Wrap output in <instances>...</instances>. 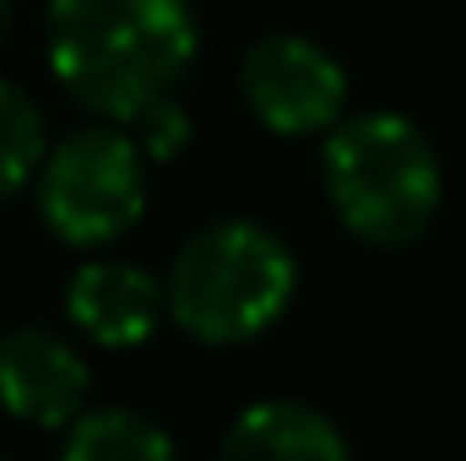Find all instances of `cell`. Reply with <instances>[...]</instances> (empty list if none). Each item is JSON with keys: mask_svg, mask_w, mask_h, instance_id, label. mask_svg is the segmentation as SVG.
<instances>
[{"mask_svg": "<svg viewBox=\"0 0 466 461\" xmlns=\"http://www.w3.org/2000/svg\"><path fill=\"white\" fill-rule=\"evenodd\" d=\"M190 0H49L44 55L55 82L87 115L130 125L152 104L174 98L196 66Z\"/></svg>", "mask_w": 466, "mask_h": 461, "instance_id": "cell-1", "label": "cell"}, {"mask_svg": "<svg viewBox=\"0 0 466 461\" xmlns=\"http://www.w3.org/2000/svg\"><path fill=\"white\" fill-rule=\"evenodd\" d=\"M320 185L337 223L374 250H401L423 239L445 201L434 141L396 109L337 119L326 130Z\"/></svg>", "mask_w": 466, "mask_h": 461, "instance_id": "cell-2", "label": "cell"}, {"mask_svg": "<svg viewBox=\"0 0 466 461\" xmlns=\"http://www.w3.org/2000/svg\"><path fill=\"white\" fill-rule=\"evenodd\" d=\"M293 288H299L293 250L266 223L223 218L179 244L163 277V304L190 343L238 347L288 315Z\"/></svg>", "mask_w": 466, "mask_h": 461, "instance_id": "cell-3", "label": "cell"}, {"mask_svg": "<svg viewBox=\"0 0 466 461\" xmlns=\"http://www.w3.org/2000/svg\"><path fill=\"white\" fill-rule=\"evenodd\" d=\"M38 218L71 250H104L147 212V158L125 125H82L38 163Z\"/></svg>", "mask_w": 466, "mask_h": 461, "instance_id": "cell-4", "label": "cell"}, {"mask_svg": "<svg viewBox=\"0 0 466 461\" xmlns=\"http://www.w3.org/2000/svg\"><path fill=\"white\" fill-rule=\"evenodd\" d=\"M238 98L271 136H315L348 109V71L304 33H266L238 60Z\"/></svg>", "mask_w": 466, "mask_h": 461, "instance_id": "cell-5", "label": "cell"}, {"mask_svg": "<svg viewBox=\"0 0 466 461\" xmlns=\"http://www.w3.org/2000/svg\"><path fill=\"white\" fill-rule=\"evenodd\" d=\"M93 369L82 347L49 326L0 332V407L33 429H71L87 413Z\"/></svg>", "mask_w": 466, "mask_h": 461, "instance_id": "cell-6", "label": "cell"}, {"mask_svg": "<svg viewBox=\"0 0 466 461\" xmlns=\"http://www.w3.org/2000/svg\"><path fill=\"white\" fill-rule=\"evenodd\" d=\"M163 282L119 255H93L66 282V321L98 347H141L163 326Z\"/></svg>", "mask_w": 466, "mask_h": 461, "instance_id": "cell-7", "label": "cell"}, {"mask_svg": "<svg viewBox=\"0 0 466 461\" xmlns=\"http://www.w3.org/2000/svg\"><path fill=\"white\" fill-rule=\"evenodd\" d=\"M218 461H352L342 429L293 396H271L244 407L223 435Z\"/></svg>", "mask_w": 466, "mask_h": 461, "instance_id": "cell-8", "label": "cell"}, {"mask_svg": "<svg viewBox=\"0 0 466 461\" xmlns=\"http://www.w3.org/2000/svg\"><path fill=\"white\" fill-rule=\"evenodd\" d=\"M60 461H179L163 424L136 407H87L71 429Z\"/></svg>", "mask_w": 466, "mask_h": 461, "instance_id": "cell-9", "label": "cell"}, {"mask_svg": "<svg viewBox=\"0 0 466 461\" xmlns=\"http://www.w3.org/2000/svg\"><path fill=\"white\" fill-rule=\"evenodd\" d=\"M44 152H49L44 109L33 104V93H22L16 82L0 77V207L16 201L38 179Z\"/></svg>", "mask_w": 466, "mask_h": 461, "instance_id": "cell-10", "label": "cell"}, {"mask_svg": "<svg viewBox=\"0 0 466 461\" xmlns=\"http://www.w3.org/2000/svg\"><path fill=\"white\" fill-rule=\"evenodd\" d=\"M125 130H130V141H136V152H141L147 163H174V158L190 147V115H185L179 98L152 104L147 115H136Z\"/></svg>", "mask_w": 466, "mask_h": 461, "instance_id": "cell-11", "label": "cell"}, {"mask_svg": "<svg viewBox=\"0 0 466 461\" xmlns=\"http://www.w3.org/2000/svg\"><path fill=\"white\" fill-rule=\"evenodd\" d=\"M5 27H11V0H0V38H5Z\"/></svg>", "mask_w": 466, "mask_h": 461, "instance_id": "cell-12", "label": "cell"}, {"mask_svg": "<svg viewBox=\"0 0 466 461\" xmlns=\"http://www.w3.org/2000/svg\"><path fill=\"white\" fill-rule=\"evenodd\" d=\"M0 461H5V456H0Z\"/></svg>", "mask_w": 466, "mask_h": 461, "instance_id": "cell-13", "label": "cell"}]
</instances>
